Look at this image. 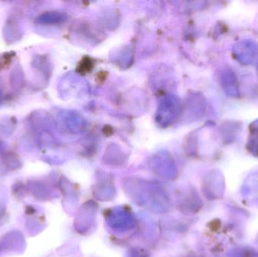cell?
<instances>
[{"label": "cell", "instance_id": "3", "mask_svg": "<svg viewBox=\"0 0 258 257\" xmlns=\"http://www.w3.org/2000/svg\"><path fill=\"white\" fill-rule=\"evenodd\" d=\"M248 147L251 152L258 155V119L252 122L250 126Z\"/></svg>", "mask_w": 258, "mask_h": 257}, {"label": "cell", "instance_id": "2", "mask_svg": "<svg viewBox=\"0 0 258 257\" xmlns=\"http://www.w3.org/2000/svg\"><path fill=\"white\" fill-rule=\"evenodd\" d=\"M221 83L224 92L229 96L236 98L239 95L237 78L236 74L230 69H226L221 74Z\"/></svg>", "mask_w": 258, "mask_h": 257}, {"label": "cell", "instance_id": "1", "mask_svg": "<svg viewBox=\"0 0 258 257\" xmlns=\"http://www.w3.org/2000/svg\"><path fill=\"white\" fill-rule=\"evenodd\" d=\"M233 55L242 65H251L258 61V43L251 39H244L235 44Z\"/></svg>", "mask_w": 258, "mask_h": 257}, {"label": "cell", "instance_id": "4", "mask_svg": "<svg viewBox=\"0 0 258 257\" xmlns=\"http://www.w3.org/2000/svg\"><path fill=\"white\" fill-rule=\"evenodd\" d=\"M10 60V57L7 54L6 56H0V69L2 68H4L9 63Z\"/></svg>", "mask_w": 258, "mask_h": 257}]
</instances>
